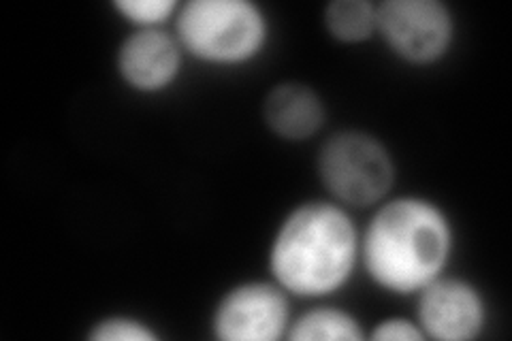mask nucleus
<instances>
[{"label": "nucleus", "mask_w": 512, "mask_h": 341, "mask_svg": "<svg viewBox=\"0 0 512 341\" xmlns=\"http://www.w3.org/2000/svg\"><path fill=\"white\" fill-rule=\"evenodd\" d=\"M376 37L404 64L434 67L453 50L457 18L444 0H382Z\"/></svg>", "instance_id": "5"}, {"label": "nucleus", "mask_w": 512, "mask_h": 341, "mask_svg": "<svg viewBox=\"0 0 512 341\" xmlns=\"http://www.w3.org/2000/svg\"><path fill=\"white\" fill-rule=\"evenodd\" d=\"M455 252V224L446 207L425 194L384 199L361 231L359 265L374 286L414 297L446 273Z\"/></svg>", "instance_id": "1"}, {"label": "nucleus", "mask_w": 512, "mask_h": 341, "mask_svg": "<svg viewBox=\"0 0 512 341\" xmlns=\"http://www.w3.org/2000/svg\"><path fill=\"white\" fill-rule=\"evenodd\" d=\"M173 32L192 60L210 67H246L271 39V22L254 0H186Z\"/></svg>", "instance_id": "3"}, {"label": "nucleus", "mask_w": 512, "mask_h": 341, "mask_svg": "<svg viewBox=\"0 0 512 341\" xmlns=\"http://www.w3.org/2000/svg\"><path fill=\"white\" fill-rule=\"evenodd\" d=\"M367 339L374 341H423L427 339L419 322L406 316H387L378 320L372 331H367Z\"/></svg>", "instance_id": "14"}, {"label": "nucleus", "mask_w": 512, "mask_h": 341, "mask_svg": "<svg viewBox=\"0 0 512 341\" xmlns=\"http://www.w3.org/2000/svg\"><path fill=\"white\" fill-rule=\"evenodd\" d=\"M316 175L331 201L367 209L389 199L397 184V165L378 135L363 128H344L318 148Z\"/></svg>", "instance_id": "4"}, {"label": "nucleus", "mask_w": 512, "mask_h": 341, "mask_svg": "<svg viewBox=\"0 0 512 341\" xmlns=\"http://www.w3.org/2000/svg\"><path fill=\"white\" fill-rule=\"evenodd\" d=\"M286 339L291 341H363L365 324L359 316L335 305H316L293 318Z\"/></svg>", "instance_id": "10"}, {"label": "nucleus", "mask_w": 512, "mask_h": 341, "mask_svg": "<svg viewBox=\"0 0 512 341\" xmlns=\"http://www.w3.org/2000/svg\"><path fill=\"white\" fill-rule=\"evenodd\" d=\"M361 231L348 207L331 199L295 205L280 220L267 252L269 275L297 299H327L359 267Z\"/></svg>", "instance_id": "2"}, {"label": "nucleus", "mask_w": 512, "mask_h": 341, "mask_svg": "<svg viewBox=\"0 0 512 341\" xmlns=\"http://www.w3.org/2000/svg\"><path fill=\"white\" fill-rule=\"evenodd\" d=\"M114 11L133 28H165L175 20L178 0H114Z\"/></svg>", "instance_id": "13"}, {"label": "nucleus", "mask_w": 512, "mask_h": 341, "mask_svg": "<svg viewBox=\"0 0 512 341\" xmlns=\"http://www.w3.org/2000/svg\"><path fill=\"white\" fill-rule=\"evenodd\" d=\"M184 56L173 30L135 28L118 45L116 71L126 88L143 96H156L178 84Z\"/></svg>", "instance_id": "8"}, {"label": "nucleus", "mask_w": 512, "mask_h": 341, "mask_svg": "<svg viewBox=\"0 0 512 341\" xmlns=\"http://www.w3.org/2000/svg\"><path fill=\"white\" fill-rule=\"evenodd\" d=\"M293 322L291 295L274 280H244L216 301L210 329L218 341H278Z\"/></svg>", "instance_id": "6"}, {"label": "nucleus", "mask_w": 512, "mask_h": 341, "mask_svg": "<svg viewBox=\"0 0 512 341\" xmlns=\"http://www.w3.org/2000/svg\"><path fill=\"white\" fill-rule=\"evenodd\" d=\"M263 122L267 131L286 143H303L320 133L327 120V107L310 84L286 79L271 86L263 99Z\"/></svg>", "instance_id": "9"}, {"label": "nucleus", "mask_w": 512, "mask_h": 341, "mask_svg": "<svg viewBox=\"0 0 512 341\" xmlns=\"http://www.w3.org/2000/svg\"><path fill=\"white\" fill-rule=\"evenodd\" d=\"M90 341H158L154 324L133 314H105L90 324L86 333Z\"/></svg>", "instance_id": "12"}, {"label": "nucleus", "mask_w": 512, "mask_h": 341, "mask_svg": "<svg viewBox=\"0 0 512 341\" xmlns=\"http://www.w3.org/2000/svg\"><path fill=\"white\" fill-rule=\"evenodd\" d=\"M323 22L327 35L342 45H361L376 37V3L372 0H331Z\"/></svg>", "instance_id": "11"}, {"label": "nucleus", "mask_w": 512, "mask_h": 341, "mask_svg": "<svg viewBox=\"0 0 512 341\" xmlns=\"http://www.w3.org/2000/svg\"><path fill=\"white\" fill-rule=\"evenodd\" d=\"M416 316L427 339L472 341L483 335L489 322L485 292L468 278L442 273L416 292Z\"/></svg>", "instance_id": "7"}]
</instances>
